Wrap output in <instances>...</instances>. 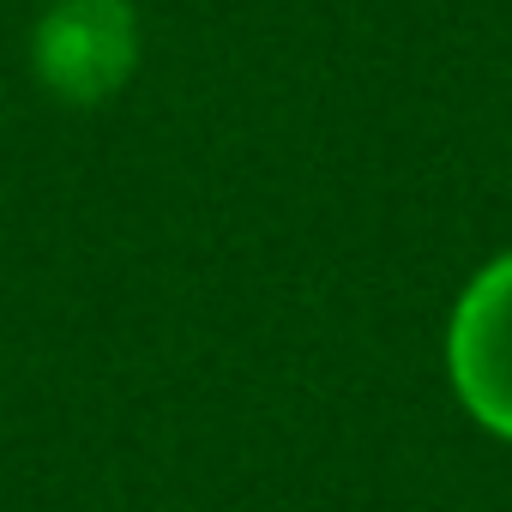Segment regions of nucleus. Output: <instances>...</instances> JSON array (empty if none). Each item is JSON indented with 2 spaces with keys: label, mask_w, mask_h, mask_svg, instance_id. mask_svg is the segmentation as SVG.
Returning a JSON list of instances; mask_svg holds the SVG:
<instances>
[{
  "label": "nucleus",
  "mask_w": 512,
  "mask_h": 512,
  "mask_svg": "<svg viewBox=\"0 0 512 512\" xmlns=\"http://www.w3.org/2000/svg\"><path fill=\"white\" fill-rule=\"evenodd\" d=\"M139 67L133 0H49L31 31V73L61 103H103Z\"/></svg>",
  "instance_id": "nucleus-1"
},
{
  "label": "nucleus",
  "mask_w": 512,
  "mask_h": 512,
  "mask_svg": "<svg viewBox=\"0 0 512 512\" xmlns=\"http://www.w3.org/2000/svg\"><path fill=\"white\" fill-rule=\"evenodd\" d=\"M446 368L464 410L500 440H512V253L482 266L458 296L446 332Z\"/></svg>",
  "instance_id": "nucleus-2"
}]
</instances>
